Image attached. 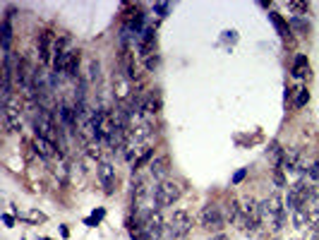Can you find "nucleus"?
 Listing matches in <instances>:
<instances>
[{
  "mask_svg": "<svg viewBox=\"0 0 319 240\" xmlns=\"http://www.w3.org/2000/svg\"><path fill=\"white\" fill-rule=\"evenodd\" d=\"M307 101H310V92H307L305 87L295 89V101H293V106H295V108H302V106H307Z\"/></svg>",
  "mask_w": 319,
  "mask_h": 240,
  "instance_id": "6ab92c4d",
  "label": "nucleus"
},
{
  "mask_svg": "<svg viewBox=\"0 0 319 240\" xmlns=\"http://www.w3.org/2000/svg\"><path fill=\"white\" fill-rule=\"evenodd\" d=\"M137 51H139V56L144 58H151L156 56V31L151 27H146L142 31V36H139V44H137Z\"/></svg>",
  "mask_w": 319,
  "mask_h": 240,
  "instance_id": "6e6552de",
  "label": "nucleus"
},
{
  "mask_svg": "<svg viewBox=\"0 0 319 240\" xmlns=\"http://www.w3.org/2000/svg\"><path fill=\"white\" fill-rule=\"evenodd\" d=\"M291 216H293V226H295V228H307V226H310V219H307V212H305V209H302V207H298V209H293L291 212Z\"/></svg>",
  "mask_w": 319,
  "mask_h": 240,
  "instance_id": "2eb2a0df",
  "label": "nucleus"
},
{
  "mask_svg": "<svg viewBox=\"0 0 319 240\" xmlns=\"http://www.w3.org/2000/svg\"><path fill=\"white\" fill-rule=\"evenodd\" d=\"M168 10H171L168 3H156V5H154V12L158 15V17H166V15H168Z\"/></svg>",
  "mask_w": 319,
  "mask_h": 240,
  "instance_id": "b1692460",
  "label": "nucleus"
},
{
  "mask_svg": "<svg viewBox=\"0 0 319 240\" xmlns=\"http://www.w3.org/2000/svg\"><path fill=\"white\" fill-rule=\"evenodd\" d=\"M113 96H115V101H118L120 106H130V101H132L135 94L130 92V79L125 74H120V72L113 74Z\"/></svg>",
  "mask_w": 319,
  "mask_h": 240,
  "instance_id": "39448f33",
  "label": "nucleus"
},
{
  "mask_svg": "<svg viewBox=\"0 0 319 240\" xmlns=\"http://www.w3.org/2000/svg\"><path fill=\"white\" fill-rule=\"evenodd\" d=\"M3 53L10 56V44H12V27H10V17L3 19Z\"/></svg>",
  "mask_w": 319,
  "mask_h": 240,
  "instance_id": "dca6fc26",
  "label": "nucleus"
},
{
  "mask_svg": "<svg viewBox=\"0 0 319 240\" xmlns=\"http://www.w3.org/2000/svg\"><path fill=\"white\" fill-rule=\"evenodd\" d=\"M3 221H5V226H8V228H12V223H15V219H12L10 214H5V216H3Z\"/></svg>",
  "mask_w": 319,
  "mask_h": 240,
  "instance_id": "cd10ccee",
  "label": "nucleus"
},
{
  "mask_svg": "<svg viewBox=\"0 0 319 240\" xmlns=\"http://www.w3.org/2000/svg\"><path fill=\"white\" fill-rule=\"evenodd\" d=\"M149 161H154V149H146L142 156L135 158V164H132V166H135V171H139V168H144Z\"/></svg>",
  "mask_w": 319,
  "mask_h": 240,
  "instance_id": "aec40b11",
  "label": "nucleus"
},
{
  "mask_svg": "<svg viewBox=\"0 0 319 240\" xmlns=\"http://www.w3.org/2000/svg\"><path fill=\"white\" fill-rule=\"evenodd\" d=\"M55 44H58V38L53 36V31H41L38 34V63L41 65H48L51 63V56L55 53Z\"/></svg>",
  "mask_w": 319,
  "mask_h": 240,
  "instance_id": "423d86ee",
  "label": "nucleus"
},
{
  "mask_svg": "<svg viewBox=\"0 0 319 240\" xmlns=\"http://www.w3.org/2000/svg\"><path fill=\"white\" fill-rule=\"evenodd\" d=\"M247 176V171L245 168H240V171H237L235 176H233V185H237V183H243V178Z\"/></svg>",
  "mask_w": 319,
  "mask_h": 240,
  "instance_id": "a878e982",
  "label": "nucleus"
},
{
  "mask_svg": "<svg viewBox=\"0 0 319 240\" xmlns=\"http://www.w3.org/2000/svg\"><path fill=\"white\" fill-rule=\"evenodd\" d=\"M34 149H36L38 156H44V158H51V156H55V154H58V147H55V142L41 137V135H36V137H34Z\"/></svg>",
  "mask_w": 319,
  "mask_h": 240,
  "instance_id": "9b49d317",
  "label": "nucleus"
},
{
  "mask_svg": "<svg viewBox=\"0 0 319 240\" xmlns=\"http://www.w3.org/2000/svg\"><path fill=\"white\" fill-rule=\"evenodd\" d=\"M99 183L106 194L115 192V168H113V164H108V161L99 164Z\"/></svg>",
  "mask_w": 319,
  "mask_h": 240,
  "instance_id": "0eeeda50",
  "label": "nucleus"
},
{
  "mask_svg": "<svg viewBox=\"0 0 319 240\" xmlns=\"http://www.w3.org/2000/svg\"><path fill=\"white\" fill-rule=\"evenodd\" d=\"M307 74H310V60H307V56H298L295 63H293V77L302 79V77H307Z\"/></svg>",
  "mask_w": 319,
  "mask_h": 240,
  "instance_id": "4468645a",
  "label": "nucleus"
},
{
  "mask_svg": "<svg viewBox=\"0 0 319 240\" xmlns=\"http://www.w3.org/2000/svg\"><path fill=\"white\" fill-rule=\"evenodd\" d=\"M273 180H276V185H278V187H283V185H286V178H283V168H273Z\"/></svg>",
  "mask_w": 319,
  "mask_h": 240,
  "instance_id": "393cba45",
  "label": "nucleus"
},
{
  "mask_svg": "<svg viewBox=\"0 0 319 240\" xmlns=\"http://www.w3.org/2000/svg\"><path fill=\"white\" fill-rule=\"evenodd\" d=\"M79 63H82V51H79V48H74V51H72V58H70V65H67V72H65V77L79 79Z\"/></svg>",
  "mask_w": 319,
  "mask_h": 240,
  "instance_id": "ddd939ff",
  "label": "nucleus"
},
{
  "mask_svg": "<svg viewBox=\"0 0 319 240\" xmlns=\"http://www.w3.org/2000/svg\"><path fill=\"white\" fill-rule=\"evenodd\" d=\"M149 171L156 180H166V173H168V156H156L151 164H149Z\"/></svg>",
  "mask_w": 319,
  "mask_h": 240,
  "instance_id": "f8f14e48",
  "label": "nucleus"
},
{
  "mask_svg": "<svg viewBox=\"0 0 319 240\" xmlns=\"http://www.w3.org/2000/svg\"><path fill=\"white\" fill-rule=\"evenodd\" d=\"M19 219H27V221H31V223H44L46 221V214L36 212V209H31L29 214H19Z\"/></svg>",
  "mask_w": 319,
  "mask_h": 240,
  "instance_id": "412c9836",
  "label": "nucleus"
},
{
  "mask_svg": "<svg viewBox=\"0 0 319 240\" xmlns=\"http://www.w3.org/2000/svg\"><path fill=\"white\" fill-rule=\"evenodd\" d=\"M288 8H291L293 12H307L310 5H307V3H302V0H291V3H288Z\"/></svg>",
  "mask_w": 319,
  "mask_h": 240,
  "instance_id": "4be33fe9",
  "label": "nucleus"
},
{
  "mask_svg": "<svg viewBox=\"0 0 319 240\" xmlns=\"http://www.w3.org/2000/svg\"><path fill=\"white\" fill-rule=\"evenodd\" d=\"M291 29L295 31V34H307L310 31V22L302 17H293L291 19Z\"/></svg>",
  "mask_w": 319,
  "mask_h": 240,
  "instance_id": "a211bd4d",
  "label": "nucleus"
},
{
  "mask_svg": "<svg viewBox=\"0 0 319 240\" xmlns=\"http://www.w3.org/2000/svg\"><path fill=\"white\" fill-rule=\"evenodd\" d=\"M144 65H146V70H154L156 65H158V58H156V56H151V58H146V60H144Z\"/></svg>",
  "mask_w": 319,
  "mask_h": 240,
  "instance_id": "bb28decb",
  "label": "nucleus"
},
{
  "mask_svg": "<svg viewBox=\"0 0 319 240\" xmlns=\"http://www.w3.org/2000/svg\"><path fill=\"white\" fill-rule=\"evenodd\" d=\"M58 118L63 123V128L70 132V135H77V108L70 106V103H63L60 111H58Z\"/></svg>",
  "mask_w": 319,
  "mask_h": 240,
  "instance_id": "9d476101",
  "label": "nucleus"
},
{
  "mask_svg": "<svg viewBox=\"0 0 319 240\" xmlns=\"http://www.w3.org/2000/svg\"><path fill=\"white\" fill-rule=\"evenodd\" d=\"M175 240H187V235H178V238H175Z\"/></svg>",
  "mask_w": 319,
  "mask_h": 240,
  "instance_id": "c756f323",
  "label": "nucleus"
},
{
  "mask_svg": "<svg viewBox=\"0 0 319 240\" xmlns=\"http://www.w3.org/2000/svg\"><path fill=\"white\" fill-rule=\"evenodd\" d=\"M211 240H228L223 233H216V235H211Z\"/></svg>",
  "mask_w": 319,
  "mask_h": 240,
  "instance_id": "c85d7f7f",
  "label": "nucleus"
},
{
  "mask_svg": "<svg viewBox=\"0 0 319 240\" xmlns=\"http://www.w3.org/2000/svg\"><path fill=\"white\" fill-rule=\"evenodd\" d=\"M269 19L273 22V27H276V31H278L281 36H288V24L283 22V17L278 12H269Z\"/></svg>",
  "mask_w": 319,
  "mask_h": 240,
  "instance_id": "f3484780",
  "label": "nucleus"
},
{
  "mask_svg": "<svg viewBox=\"0 0 319 240\" xmlns=\"http://www.w3.org/2000/svg\"><path fill=\"white\" fill-rule=\"evenodd\" d=\"M171 226L175 228V233H178V235H190V231H192V216H190V212H187V209H178V212H173Z\"/></svg>",
  "mask_w": 319,
  "mask_h": 240,
  "instance_id": "1a4fd4ad",
  "label": "nucleus"
},
{
  "mask_svg": "<svg viewBox=\"0 0 319 240\" xmlns=\"http://www.w3.org/2000/svg\"><path fill=\"white\" fill-rule=\"evenodd\" d=\"M200 226L204 231L211 233H221V228L226 226V216H223V209L219 204H207L200 214Z\"/></svg>",
  "mask_w": 319,
  "mask_h": 240,
  "instance_id": "7ed1b4c3",
  "label": "nucleus"
},
{
  "mask_svg": "<svg viewBox=\"0 0 319 240\" xmlns=\"http://www.w3.org/2000/svg\"><path fill=\"white\" fill-rule=\"evenodd\" d=\"M182 194V185L178 180H161V183L154 187V199H156V209H166L173 202H178Z\"/></svg>",
  "mask_w": 319,
  "mask_h": 240,
  "instance_id": "f03ea898",
  "label": "nucleus"
},
{
  "mask_svg": "<svg viewBox=\"0 0 319 240\" xmlns=\"http://www.w3.org/2000/svg\"><path fill=\"white\" fill-rule=\"evenodd\" d=\"M103 214H106V212H103V209H99V212L91 214V216H89V219H87L84 223H87V226H96V223H99L101 219H103Z\"/></svg>",
  "mask_w": 319,
  "mask_h": 240,
  "instance_id": "5701e85b",
  "label": "nucleus"
},
{
  "mask_svg": "<svg viewBox=\"0 0 319 240\" xmlns=\"http://www.w3.org/2000/svg\"><path fill=\"white\" fill-rule=\"evenodd\" d=\"M3 125H5V132H19L22 130V111H19V103L12 96L3 103Z\"/></svg>",
  "mask_w": 319,
  "mask_h": 240,
  "instance_id": "20e7f679",
  "label": "nucleus"
},
{
  "mask_svg": "<svg viewBox=\"0 0 319 240\" xmlns=\"http://www.w3.org/2000/svg\"><path fill=\"white\" fill-rule=\"evenodd\" d=\"M262 207V223H269L273 231H281L286 223V207H283L281 194H271L266 202L259 204Z\"/></svg>",
  "mask_w": 319,
  "mask_h": 240,
  "instance_id": "f257e3e1",
  "label": "nucleus"
}]
</instances>
